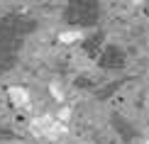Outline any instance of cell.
I'll return each mask as SVG.
<instances>
[{"mask_svg":"<svg viewBox=\"0 0 149 144\" xmlns=\"http://www.w3.org/2000/svg\"><path fill=\"white\" fill-rule=\"evenodd\" d=\"M100 15L98 0H69L66 8V22L76 27H91Z\"/></svg>","mask_w":149,"mask_h":144,"instance_id":"6da1fadb","label":"cell"},{"mask_svg":"<svg viewBox=\"0 0 149 144\" xmlns=\"http://www.w3.org/2000/svg\"><path fill=\"white\" fill-rule=\"evenodd\" d=\"M8 95L10 100L17 105V108H22V110H27L29 105H32V95H29V90L27 88H22V86H15V88H10L8 90Z\"/></svg>","mask_w":149,"mask_h":144,"instance_id":"3957f363","label":"cell"},{"mask_svg":"<svg viewBox=\"0 0 149 144\" xmlns=\"http://www.w3.org/2000/svg\"><path fill=\"white\" fill-rule=\"evenodd\" d=\"M147 144H149V142H147Z\"/></svg>","mask_w":149,"mask_h":144,"instance_id":"5b68a950","label":"cell"},{"mask_svg":"<svg viewBox=\"0 0 149 144\" xmlns=\"http://www.w3.org/2000/svg\"><path fill=\"white\" fill-rule=\"evenodd\" d=\"M32 132L37 137H47V139H52V137H59L64 132V122L59 120V117L54 115H39L32 120Z\"/></svg>","mask_w":149,"mask_h":144,"instance_id":"7a4b0ae2","label":"cell"},{"mask_svg":"<svg viewBox=\"0 0 149 144\" xmlns=\"http://www.w3.org/2000/svg\"><path fill=\"white\" fill-rule=\"evenodd\" d=\"M61 39H64V42H78L81 39V32H76V29H73V32H66V34H61Z\"/></svg>","mask_w":149,"mask_h":144,"instance_id":"277c9868","label":"cell"}]
</instances>
